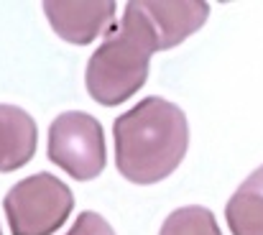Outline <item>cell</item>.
<instances>
[{"label":"cell","mask_w":263,"mask_h":235,"mask_svg":"<svg viewBox=\"0 0 263 235\" xmlns=\"http://www.w3.org/2000/svg\"><path fill=\"white\" fill-rule=\"evenodd\" d=\"M112 138L118 171L133 184H154L181 164L189 125L179 105L154 95L115 120Z\"/></svg>","instance_id":"1"},{"label":"cell","mask_w":263,"mask_h":235,"mask_svg":"<svg viewBox=\"0 0 263 235\" xmlns=\"http://www.w3.org/2000/svg\"><path fill=\"white\" fill-rule=\"evenodd\" d=\"M161 51V36L141 3H128L118 28L95 49L87 62L89 97L105 107L133 97L148 77L151 54Z\"/></svg>","instance_id":"2"},{"label":"cell","mask_w":263,"mask_h":235,"mask_svg":"<svg viewBox=\"0 0 263 235\" xmlns=\"http://www.w3.org/2000/svg\"><path fill=\"white\" fill-rule=\"evenodd\" d=\"M3 207L13 235H51L72 215L74 194L62 179L41 171L10 187Z\"/></svg>","instance_id":"3"},{"label":"cell","mask_w":263,"mask_h":235,"mask_svg":"<svg viewBox=\"0 0 263 235\" xmlns=\"http://www.w3.org/2000/svg\"><path fill=\"white\" fill-rule=\"evenodd\" d=\"M49 158L77 182H89L105 169V136L97 118L69 110L49 125Z\"/></svg>","instance_id":"4"},{"label":"cell","mask_w":263,"mask_h":235,"mask_svg":"<svg viewBox=\"0 0 263 235\" xmlns=\"http://www.w3.org/2000/svg\"><path fill=\"white\" fill-rule=\"evenodd\" d=\"M51 28L69 44L85 46L115 28V3H44Z\"/></svg>","instance_id":"5"},{"label":"cell","mask_w":263,"mask_h":235,"mask_svg":"<svg viewBox=\"0 0 263 235\" xmlns=\"http://www.w3.org/2000/svg\"><path fill=\"white\" fill-rule=\"evenodd\" d=\"M36 123L26 110L0 105V171L26 166L36 154Z\"/></svg>","instance_id":"6"},{"label":"cell","mask_w":263,"mask_h":235,"mask_svg":"<svg viewBox=\"0 0 263 235\" xmlns=\"http://www.w3.org/2000/svg\"><path fill=\"white\" fill-rule=\"evenodd\" d=\"M161 36V51L179 46L186 36L199 31L210 15L207 3H141Z\"/></svg>","instance_id":"7"},{"label":"cell","mask_w":263,"mask_h":235,"mask_svg":"<svg viewBox=\"0 0 263 235\" xmlns=\"http://www.w3.org/2000/svg\"><path fill=\"white\" fill-rule=\"evenodd\" d=\"M225 220L233 235H263V166H258L230 197Z\"/></svg>","instance_id":"8"},{"label":"cell","mask_w":263,"mask_h":235,"mask_svg":"<svg viewBox=\"0 0 263 235\" xmlns=\"http://www.w3.org/2000/svg\"><path fill=\"white\" fill-rule=\"evenodd\" d=\"M159 235H222L217 228L215 215L207 207L192 205V207H179L174 210L164 225Z\"/></svg>","instance_id":"9"},{"label":"cell","mask_w":263,"mask_h":235,"mask_svg":"<svg viewBox=\"0 0 263 235\" xmlns=\"http://www.w3.org/2000/svg\"><path fill=\"white\" fill-rule=\"evenodd\" d=\"M67 235H87V230H85V225L77 220V223H74V228H72V230H69Z\"/></svg>","instance_id":"10"},{"label":"cell","mask_w":263,"mask_h":235,"mask_svg":"<svg viewBox=\"0 0 263 235\" xmlns=\"http://www.w3.org/2000/svg\"><path fill=\"white\" fill-rule=\"evenodd\" d=\"M0 235H3V233H0Z\"/></svg>","instance_id":"11"}]
</instances>
